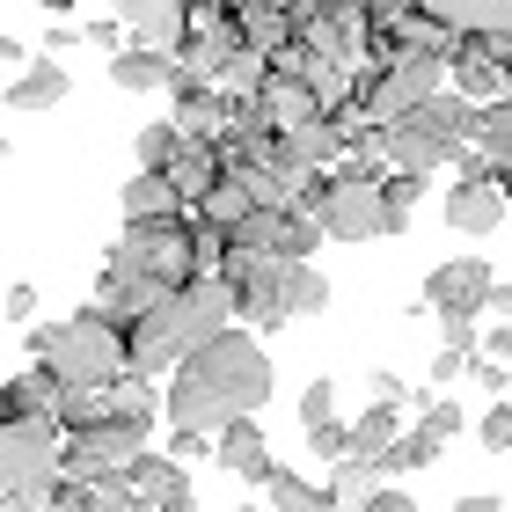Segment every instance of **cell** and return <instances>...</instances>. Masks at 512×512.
Returning a JSON list of instances; mask_svg holds the SVG:
<instances>
[{
	"label": "cell",
	"instance_id": "1",
	"mask_svg": "<svg viewBox=\"0 0 512 512\" xmlns=\"http://www.w3.org/2000/svg\"><path fill=\"white\" fill-rule=\"evenodd\" d=\"M264 403H271V359L235 322L220 337H205L183 366H169V388H161V417L183 432H205V439L220 425H235V417H256Z\"/></svg>",
	"mask_w": 512,
	"mask_h": 512
},
{
	"label": "cell",
	"instance_id": "2",
	"mask_svg": "<svg viewBox=\"0 0 512 512\" xmlns=\"http://www.w3.org/2000/svg\"><path fill=\"white\" fill-rule=\"evenodd\" d=\"M227 322H235V308H227V278L220 271H198L191 286L161 293L147 315L125 330V374H169V366H183L198 352L205 337H220Z\"/></svg>",
	"mask_w": 512,
	"mask_h": 512
},
{
	"label": "cell",
	"instance_id": "3",
	"mask_svg": "<svg viewBox=\"0 0 512 512\" xmlns=\"http://www.w3.org/2000/svg\"><path fill=\"white\" fill-rule=\"evenodd\" d=\"M30 359L52 366L59 388H110L125 374V330L118 322H103L96 308L66 315V322H30Z\"/></svg>",
	"mask_w": 512,
	"mask_h": 512
},
{
	"label": "cell",
	"instance_id": "4",
	"mask_svg": "<svg viewBox=\"0 0 512 512\" xmlns=\"http://www.w3.org/2000/svg\"><path fill=\"white\" fill-rule=\"evenodd\" d=\"M103 264H110V271H132V278H161V286H191V278H198L191 213H183V220H147V227L125 220V235L110 242Z\"/></svg>",
	"mask_w": 512,
	"mask_h": 512
},
{
	"label": "cell",
	"instance_id": "5",
	"mask_svg": "<svg viewBox=\"0 0 512 512\" xmlns=\"http://www.w3.org/2000/svg\"><path fill=\"white\" fill-rule=\"evenodd\" d=\"M59 483V425H0V505H44Z\"/></svg>",
	"mask_w": 512,
	"mask_h": 512
},
{
	"label": "cell",
	"instance_id": "6",
	"mask_svg": "<svg viewBox=\"0 0 512 512\" xmlns=\"http://www.w3.org/2000/svg\"><path fill=\"white\" fill-rule=\"evenodd\" d=\"M220 278H227V308H235L242 330H278V322H293L286 315V264H271V256H256V249H227L220 256Z\"/></svg>",
	"mask_w": 512,
	"mask_h": 512
},
{
	"label": "cell",
	"instance_id": "7",
	"mask_svg": "<svg viewBox=\"0 0 512 512\" xmlns=\"http://www.w3.org/2000/svg\"><path fill=\"white\" fill-rule=\"evenodd\" d=\"M315 227H322V242H388V235H403V227L388 220L374 183H330V198L315 205Z\"/></svg>",
	"mask_w": 512,
	"mask_h": 512
},
{
	"label": "cell",
	"instance_id": "8",
	"mask_svg": "<svg viewBox=\"0 0 512 512\" xmlns=\"http://www.w3.org/2000/svg\"><path fill=\"white\" fill-rule=\"evenodd\" d=\"M491 264H483V256H447V264H439L432 278H425V308L447 322V315H483V293H491Z\"/></svg>",
	"mask_w": 512,
	"mask_h": 512
},
{
	"label": "cell",
	"instance_id": "9",
	"mask_svg": "<svg viewBox=\"0 0 512 512\" xmlns=\"http://www.w3.org/2000/svg\"><path fill=\"white\" fill-rule=\"evenodd\" d=\"M235 52H242L235 15H220V22H191V30H183V44H176V74L213 88V81L227 74V59H235Z\"/></svg>",
	"mask_w": 512,
	"mask_h": 512
},
{
	"label": "cell",
	"instance_id": "10",
	"mask_svg": "<svg viewBox=\"0 0 512 512\" xmlns=\"http://www.w3.org/2000/svg\"><path fill=\"white\" fill-rule=\"evenodd\" d=\"M381 161H388L395 176H432L439 161H454V147H447V139H439L425 118H417V110H410V118L381 125Z\"/></svg>",
	"mask_w": 512,
	"mask_h": 512
},
{
	"label": "cell",
	"instance_id": "11",
	"mask_svg": "<svg viewBox=\"0 0 512 512\" xmlns=\"http://www.w3.org/2000/svg\"><path fill=\"white\" fill-rule=\"evenodd\" d=\"M447 81H454V96L461 103H498L505 96V66H498V52L483 37H454V52H447Z\"/></svg>",
	"mask_w": 512,
	"mask_h": 512
},
{
	"label": "cell",
	"instance_id": "12",
	"mask_svg": "<svg viewBox=\"0 0 512 512\" xmlns=\"http://www.w3.org/2000/svg\"><path fill=\"white\" fill-rule=\"evenodd\" d=\"M447 37H512V0H410Z\"/></svg>",
	"mask_w": 512,
	"mask_h": 512
},
{
	"label": "cell",
	"instance_id": "13",
	"mask_svg": "<svg viewBox=\"0 0 512 512\" xmlns=\"http://www.w3.org/2000/svg\"><path fill=\"white\" fill-rule=\"evenodd\" d=\"M213 461H220V469H235L242 483H271V469H278L256 417H235V425H220V432H213Z\"/></svg>",
	"mask_w": 512,
	"mask_h": 512
},
{
	"label": "cell",
	"instance_id": "14",
	"mask_svg": "<svg viewBox=\"0 0 512 512\" xmlns=\"http://www.w3.org/2000/svg\"><path fill=\"white\" fill-rule=\"evenodd\" d=\"M227 15H235L242 52H256V59H286V52H293V15H286V0H249V8H227Z\"/></svg>",
	"mask_w": 512,
	"mask_h": 512
},
{
	"label": "cell",
	"instance_id": "15",
	"mask_svg": "<svg viewBox=\"0 0 512 512\" xmlns=\"http://www.w3.org/2000/svg\"><path fill=\"white\" fill-rule=\"evenodd\" d=\"M498 220H505V191H498V183L491 176H469V183H454V191H447V227H454V235H498Z\"/></svg>",
	"mask_w": 512,
	"mask_h": 512
},
{
	"label": "cell",
	"instance_id": "16",
	"mask_svg": "<svg viewBox=\"0 0 512 512\" xmlns=\"http://www.w3.org/2000/svg\"><path fill=\"white\" fill-rule=\"evenodd\" d=\"M66 96H74V81H66V66L44 59V52H30V59L8 74V103H15V110H52V103H66Z\"/></svg>",
	"mask_w": 512,
	"mask_h": 512
},
{
	"label": "cell",
	"instance_id": "17",
	"mask_svg": "<svg viewBox=\"0 0 512 512\" xmlns=\"http://www.w3.org/2000/svg\"><path fill=\"white\" fill-rule=\"evenodd\" d=\"M118 213H125L132 227H147V220H183L191 205H183V198L169 191V176L139 169V176H125V191H118Z\"/></svg>",
	"mask_w": 512,
	"mask_h": 512
},
{
	"label": "cell",
	"instance_id": "18",
	"mask_svg": "<svg viewBox=\"0 0 512 512\" xmlns=\"http://www.w3.org/2000/svg\"><path fill=\"white\" fill-rule=\"evenodd\" d=\"M161 176H169V191H176L183 205H198V198L213 191V183H220L227 169H220L213 139H183V147H176V161H169V169H161Z\"/></svg>",
	"mask_w": 512,
	"mask_h": 512
},
{
	"label": "cell",
	"instance_id": "19",
	"mask_svg": "<svg viewBox=\"0 0 512 512\" xmlns=\"http://www.w3.org/2000/svg\"><path fill=\"white\" fill-rule=\"evenodd\" d=\"M278 154H286L293 169H330V161L344 154V125L337 118H308L293 132H278Z\"/></svg>",
	"mask_w": 512,
	"mask_h": 512
},
{
	"label": "cell",
	"instance_id": "20",
	"mask_svg": "<svg viewBox=\"0 0 512 512\" xmlns=\"http://www.w3.org/2000/svg\"><path fill=\"white\" fill-rule=\"evenodd\" d=\"M176 59L154 52V44H125V52H110V81L125 88V96H154V88H169Z\"/></svg>",
	"mask_w": 512,
	"mask_h": 512
},
{
	"label": "cell",
	"instance_id": "21",
	"mask_svg": "<svg viewBox=\"0 0 512 512\" xmlns=\"http://www.w3.org/2000/svg\"><path fill=\"white\" fill-rule=\"evenodd\" d=\"M432 461H439V439H432L425 425H403V432H395V439H388V447H381L374 461H366V469H374L381 483H395V476H417V469H432Z\"/></svg>",
	"mask_w": 512,
	"mask_h": 512
},
{
	"label": "cell",
	"instance_id": "22",
	"mask_svg": "<svg viewBox=\"0 0 512 512\" xmlns=\"http://www.w3.org/2000/svg\"><path fill=\"white\" fill-rule=\"evenodd\" d=\"M0 403H8V417H22V425H52V410H59L52 366H30V374H15L8 388H0Z\"/></svg>",
	"mask_w": 512,
	"mask_h": 512
},
{
	"label": "cell",
	"instance_id": "23",
	"mask_svg": "<svg viewBox=\"0 0 512 512\" xmlns=\"http://www.w3.org/2000/svg\"><path fill=\"white\" fill-rule=\"evenodd\" d=\"M118 476L132 483V498H139V505H161L169 491H183V469H176L169 454H154V447H139V454L125 461V469H118Z\"/></svg>",
	"mask_w": 512,
	"mask_h": 512
},
{
	"label": "cell",
	"instance_id": "24",
	"mask_svg": "<svg viewBox=\"0 0 512 512\" xmlns=\"http://www.w3.org/2000/svg\"><path fill=\"white\" fill-rule=\"evenodd\" d=\"M469 147H476V161H491V169H512V103H483L476 110Z\"/></svg>",
	"mask_w": 512,
	"mask_h": 512
},
{
	"label": "cell",
	"instance_id": "25",
	"mask_svg": "<svg viewBox=\"0 0 512 512\" xmlns=\"http://www.w3.org/2000/svg\"><path fill=\"white\" fill-rule=\"evenodd\" d=\"M417 118H425L439 139H447V147H469V132H476V103H461L454 88H439L432 103H417Z\"/></svg>",
	"mask_w": 512,
	"mask_h": 512
},
{
	"label": "cell",
	"instance_id": "26",
	"mask_svg": "<svg viewBox=\"0 0 512 512\" xmlns=\"http://www.w3.org/2000/svg\"><path fill=\"white\" fill-rule=\"evenodd\" d=\"M374 483H381V476L366 469V461H352V454H344V461H330V483H322V505H330V512H359Z\"/></svg>",
	"mask_w": 512,
	"mask_h": 512
},
{
	"label": "cell",
	"instance_id": "27",
	"mask_svg": "<svg viewBox=\"0 0 512 512\" xmlns=\"http://www.w3.org/2000/svg\"><path fill=\"white\" fill-rule=\"evenodd\" d=\"M395 432H403V410H395V403H366V410L352 417V461H374Z\"/></svg>",
	"mask_w": 512,
	"mask_h": 512
},
{
	"label": "cell",
	"instance_id": "28",
	"mask_svg": "<svg viewBox=\"0 0 512 512\" xmlns=\"http://www.w3.org/2000/svg\"><path fill=\"white\" fill-rule=\"evenodd\" d=\"M191 213H198V220H213L220 235H227V227H235V220H249L256 205H249V183H242V176H220L213 191H205V198L191 205Z\"/></svg>",
	"mask_w": 512,
	"mask_h": 512
},
{
	"label": "cell",
	"instance_id": "29",
	"mask_svg": "<svg viewBox=\"0 0 512 512\" xmlns=\"http://www.w3.org/2000/svg\"><path fill=\"white\" fill-rule=\"evenodd\" d=\"M103 417H110V388H59V410H52L59 439H66V432H88V425H103Z\"/></svg>",
	"mask_w": 512,
	"mask_h": 512
},
{
	"label": "cell",
	"instance_id": "30",
	"mask_svg": "<svg viewBox=\"0 0 512 512\" xmlns=\"http://www.w3.org/2000/svg\"><path fill=\"white\" fill-rule=\"evenodd\" d=\"M278 286H286V315H322L330 308V278H322L315 264H286Z\"/></svg>",
	"mask_w": 512,
	"mask_h": 512
},
{
	"label": "cell",
	"instance_id": "31",
	"mask_svg": "<svg viewBox=\"0 0 512 512\" xmlns=\"http://www.w3.org/2000/svg\"><path fill=\"white\" fill-rule=\"evenodd\" d=\"M264 74H271V59H256V52H235V59H227V74H220L213 88L227 96V110H242V103H256V88H264Z\"/></svg>",
	"mask_w": 512,
	"mask_h": 512
},
{
	"label": "cell",
	"instance_id": "32",
	"mask_svg": "<svg viewBox=\"0 0 512 512\" xmlns=\"http://www.w3.org/2000/svg\"><path fill=\"white\" fill-rule=\"evenodd\" d=\"M264 498H271V512H330V505H322V491H315V483H300V469H286V461L271 469Z\"/></svg>",
	"mask_w": 512,
	"mask_h": 512
},
{
	"label": "cell",
	"instance_id": "33",
	"mask_svg": "<svg viewBox=\"0 0 512 512\" xmlns=\"http://www.w3.org/2000/svg\"><path fill=\"white\" fill-rule=\"evenodd\" d=\"M176 147H183V132H176L169 118H161V125H147V132H139V139H132V154H139V169H154V176H161V169H169V161H176Z\"/></svg>",
	"mask_w": 512,
	"mask_h": 512
},
{
	"label": "cell",
	"instance_id": "34",
	"mask_svg": "<svg viewBox=\"0 0 512 512\" xmlns=\"http://www.w3.org/2000/svg\"><path fill=\"white\" fill-rule=\"evenodd\" d=\"M374 191H381V205H388V220H395V227H410L417 198H425V176H395V169H388V176L374 183Z\"/></svg>",
	"mask_w": 512,
	"mask_h": 512
},
{
	"label": "cell",
	"instance_id": "35",
	"mask_svg": "<svg viewBox=\"0 0 512 512\" xmlns=\"http://www.w3.org/2000/svg\"><path fill=\"white\" fill-rule=\"evenodd\" d=\"M81 491H88V512H147V505L132 498V483H125L118 469L96 476V483H81Z\"/></svg>",
	"mask_w": 512,
	"mask_h": 512
},
{
	"label": "cell",
	"instance_id": "36",
	"mask_svg": "<svg viewBox=\"0 0 512 512\" xmlns=\"http://www.w3.org/2000/svg\"><path fill=\"white\" fill-rule=\"evenodd\" d=\"M169 15H183V0H110V22H125V30H154Z\"/></svg>",
	"mask_w": 512,
	"mask_h": 512
},
{
	"label": "cell",
	"instance_id": "37",
	"mask_svg": "<svg viewBox=\"0 0 512 512\" xmlns=\"http://www.w3.org/2000/svg\"><path fill=\"white\" fill-rule=\"evenodd\" d=\"M308 454H322V461H344V454H352V425H337V417L308 425Z\"/></svg>",
	"mask_w": 512,
	"mask_h": 512
},
{
	"label": "cell",
	"instance_id": "38",
	"mask_svg": "<svg viewBox=\"0 0 512 512\" xmlns=\"http://www.w3.org/2000/svg\"><path fill=\"white\" fill-rule=\"evenodd\" d=\"M417 425H425L439 447H447V439L461 432V403H447V395H425V417H417Z\"/></svg>",
	"mask_w": 512,
	"mask_h": 512
},
{
	"label": "cell",
	"instance_id": "39",
	"mask_svg": "<svg viewBox=\"0 0 512 512\" xmlns=\"http://www.w3.org/2000/svg\"><path fill=\"white\" fill-rule=\"evenodd\" d=\"M476 439H483V447H491V454H512V403H491V410H483Z\"/></svg>",
	"mask_w": 512,
	"mask_h": 512
},
{
	"label": "cell",
	"instance_id": "40",
	"mask_svg": "<svg viewBox=\"0 0 512 512\" xmlns=\"http://www.w3.org/2000/svg\"><path fill=\"white\" fill-rule=\"evenodd\" d=\"M322 417H337V381H308L300 388V425H322Z\"/></svg>",
	"mask_w": 512,
	"mask_h": 512
},
{
	"label": "cell",
	"instance_id": "41",
	"mask_svg": "<svg viewBox=\"0 0 512 512\" xmlns=\"http://www.w3.org/2000/svg\"><path fill=\"white\" fill-rule=\"evenodd\" d=\"M169 461H176V469H191V461H213V439H205V432H183V425H169Z\"/></svg>",
	"mask_w": 512,
	"mask_h": 512
},
{
	"label": "cell",
	"instance_id": "42",
	"mask_svg": "<svg viewBox=\"0 0 512 512\" xmlns=\"http://www.w3.org/2000/svg\"><path fill=\"white\" fill-rule=\"evenodd\" d=\"M44 512H88V491H81V483H52V491H44Z\"/></svg>",
	"mask_w": 512,
	"mask_h": 512
},
{
	"label": "cell",
	"instance_id": "43",
	"mask_svg": "<svg viewBox=\"0 0 512 512\" xmlns=\"http://www.w3.org/2000/svg\"><path fill=\"white\" fill-rule=\"evenodd\" d=\"M8 322H37V286H30V278L8 286Z\"/></svg>",
	"mask_w": 512,
	"mask_h": 512
},
{
	"label": "cell",
	"instance_id": "44",
	"mask_svg": "<svg viewBox=\"0 0 512 512\" xmlns=\"http://www.w3.org/2000/svg\"><path fill=\"white\" fill-rule=\"evenodd\" d=\"M476 359H498V366H512V322H498L491 337H476Z\"/></svg>",
	"mask_w": 512,
	"mask_h": 512
},
{
	"label": "cell",
	"instance_id": "45",
	"mask_svg": "<svg viewBox=\"0 0 512 512\" xmlns=\"http://www.w3.org/2000/svg\"><path fill=\"white\" fill-rule=\"evenodd\" d=\"M359 512H417V505H410L403 491H395V483H374V491H366V505H359Z\"/></svg>",
	"mask_w": 512,
	"mask_h": 512
},
{
	"label": "cell",
	"instance_id": "46",
	"mask_svg": "<svg viewBox=\"0 0 512 512\" xmlns=\"http://www.w3.org/2000/svg\"><path fill=\"white\" fill-rule=\"evenodd\" d=\"M461 374H469V352H447V344H439V359H432V381H439V388H454Z\"/></svg>",
	"mask_w": 512,
	"mask_h": 512
},
{
	"label": "cell",
	"instance_id": "47",
	"mask_svg": "<svg viewBox=\"0 0 512 512\" xmlns=\"http://www.w3.org/2000/svg\"><path fill=\"white\" fill-rule=\"evenodd\" d=\"M366 395H374V403H395V410H403V374H388V366H381V374H366Z\"/></svg>",
	"mask_w": 512,
	"mask_h": 512
},
{
	"label": "cell",
	"instance_id": "48",
	"mask_svg": "<svg viewBox=\"0 0 512 512\" xmlns=\"http://www.w3.org/2000/svg\"><path fill=\"white\" fill-rule=\"evenodd\" d=\"M469 374H476V388H491V395H505V381H512V366H498V359H469Z\"/></svg>",
	"mask_w": 512,
	"mask_h": 512
},
{
	"label": "cell",
	"instance_id": "49",
	"mask_svg": "<svg viewBox=\"0 0 512 512\" xmlns=\"http://www.w3.org/2000/svg\"><path fill=\"white\" fill-rule=\"evenodd\" d=\"M118 37H125V22H88V30H81V44H103V52H118Z\"/></svg>",
	"mask_w": 512,
	"mask_h": 512
},
{
	"label": "cell",
	"instance_id": "50",
	"mask_svg": "<svg viewBox=\"0 0 512 512\" xmlns=\"http://www.w3.org/2000/svg\"><path fill=\"white\" fill-rule=\"evenodd\" d=\"M483 308H491L498 322H512V278H491V293H483Z\"/></svg>",
	"mask_w": 512,
	"mask_h": 512
},
{
	"label": "cell",
	"instance_id": "51",
	"mask_svg": "<svg viewBox=\"0 0 512 512\" xmlns=\"http://www.w3.org/2000/svg\"><path fill=\"white\" fill-rule=\"evenodd\" d=\"M66 44H81V30H74V22H52V37H44V59H59Z\"/></svg>",
	"mask_w": 512,
	"mask_h": 512
},
{
	"label": "cell",
	"instance_id": "52",
	"mask_svg": "<svg viewBox=\"0 0 512 512\" xmlns=\"http://www.w3.org/2000/svg\"><path fill=\"white\" fill-rule=\"evenodd\" d=\"M454 512H505V498H498V491H469Z\"/></svg>",
	"mask_w": 512,
	"mask_h": 512
},
{
	"label": "cell",
	"instance_id": "53",
	"mask_svg": "<svg viewBox=\"0 0 512 512\" xmlns=\"http://www.w3.org/2000/svg\"><path fill=\"white\" fill-rule=\"evenodd\" d=\"M147 512H198V498H191V483H183V491H169V498L147 505Z\"/></svg>",
	"mask_w": 512,
	"mask_h": 512
},
{
	"label": "cell",
	"instance_id": "54",
	"mask_svg": "<svg viewBox=\"0 0 512 512\" xmlns=\"http://www.w3.org/2000/svg\"><path fill=\"white\" fill-rule=\"evenodd\" d=\"M37 8H44V15H74V0H37Z\"/></svg>",
	"mask_w": 512,
	"mask_h": 512
},
{
	"label": "cell",
	"instance_id": "55",
	"mask_svg": "<svg viewBox=\"0 0 512 512\" xmlns=\"http://www.w3.org/2000/svg\"><path fill=\"white\" fill-rule=\"evenodd\" d=\"M491 183H498V191H505V205H512V169H491Z\"/></svg>",
	"mask_w": 512,
	"mask_h": 512
},
{
	"label": "cell",
	"instance_id": "56",
	"mask_svg": "<svg viewBox=\"0 0 512 512\" xmlns=\"http://www.w3.org/2000/svg\"><path fill=\"white\" fill-rule=\"evenodd\" d=\"M498 103H512V52H505V96H498Z\"/></svg>",
	"mask_w": 512,
	"mask_h": 512
},
{
	"label": "cell",
	"instance_id": "57",
	"mask_svg": "<svg viewBox=\"0 0 512 512\" xmlns=\"http://www.w3.org/2000/svg\"><path fill=\"white\" fill-rule=\"evenodd\" d=\"M0 161H8V139H0Z\"/></svg>",
	"mask_w": 512,
	"mask_h": 512
},
{
	"label": "cell",
	"instance_id": "58",
	"mask_svg": "<svg viewBox=\"0 0 512 512\" xmlns=\"http://www.w3.org/2000/svg\"><path fill=\"white\" fill-rule=\"evenodd\" d=\"M227 8H249V0H227Z\"/></svg>",
	"mask_w": 512,
	"mask_h": 512
},
{
	"label": "cell",
	"instance_id": "59",
	"mask_svg": "<svg viewBox=\"0 0 512 512\" xmlns=\"http://www.w3.org/2000/svg\"><path fill=\"white\" fill-rule=\"evenodd\" d=\"M505 461H512V454H505Z\"/></svg>",
	"mask_w": 512,
	"mask_h": 512
}]
</instances>
